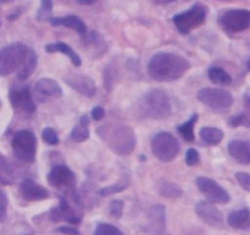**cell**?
<instances>
[{
  "label": "cell",
  "instance_id": "obj_23",
  "mask_svg": "<svg viewBox=\"0 0 250 235\" xmlns=\"http://www.w3.org/2000/svg\"><path fill=\"white\" fill-rule=\"evenodd\" d=\"M36 68H37V55L36 53L31 49V50H29L28 56H27V59L24 60V63L22 64L21 68L17 70V77H19L20 80H26V78H28L29 76L34 72Z\"/></svg>",
  "mask_w": 250,
  "mask_h": 235
},
{
  "label": "cell",
  "instance_id": "obj_9",
  "mask_svg": "<svg viewBox=\"0 0 250 235\" xmlns=\"http://www.w3.org/2000/svg\"><path fill=\"white\" fill-rule=\"evenodd\" d=\"M197 98L203 104L214 110H225L233 104V97L229 92L222 88H202Z\"/></svg>",
  "mask_w": 250,
  "mask_h": 235
},
{
  "label": "cell",
  "instance_id": "obj_27",
  "mask_svg": "<svg viewBox=\"0 0 250 235\" xmlns=\"http://www.w3.org/2000/svg\"><path fill=\"white\" fill-rule=\"evenodd\" d=\"M197 121H198V114H193L188 121H186L185 124L180 125V126L177 127L180 135L187 142L194 141V125Z\"/></svg>",
  "mask_w": 250,
  "mask_h": 235
},
{
  "label": "cell",
  "instance_id": "obj_32",
  "mask_svg": "<svg viewBox=\"0 0 250 235\" xmlns=\"http://www.w3.org/2000/svg\"><path fill=\"white\" fill-rule=\"evenodd\" d=\"M42 137H43L44 142H46L48 144H50V146H56V144H59V136L58 134H56V131L54 129H51V127H45V129L43 130V134H42Z\"/></svg>",
  "mask_w": 250,
  "mask_h": 235
},
{
  "label": "cell",
  "instance_id": "obj_41",
  "mask_svg": "<svg viewBox=\"0 0 250 235\" xmlns=\"http://www.w3.org/2000/svg\"><path fill=\"white\" fill-rule=\"evenodd\" d=\"M154 1L158 2V4H168V2L176 1V0H154Z\"/></svg>",
  "mask_w": 250,
  "mask_h": 235
},
{
  "label": "cell",
  "instance_id": "obj_1",
  "mask_svg": "<svg viewBox=\"0 0 250 235\" xmlns=\"http://www.w3.org/2000/svg\"><path fill=\"white\" fill-rule=\"evenodd\" d=\"M190 68V63L183 56L160 51L151 56L148 64V75L159 82L180 80Z\"/></svg>",
  "mask_w": 250,
  "mask_h": 235
},
{
  "label": "cell",
  "instance_id": "obj_42",
  "mask_svg": "<svg viewBox=\"0 0 250 235\" xmlns=\"http://www.w3.org/2000/svg\"><path fill=\"white\" fill-rule=\"evenodd\" d=\"M12 1V0H0V2H10Z\"/></svg>",
  "mask_w": 250,
  "mask_h": 235
},
{
  "label": "cell",
  "instance_id": "obj_36",
  "mask_svg": "<svg viewBox=\"0 0 250 235\" xmlns=\"http://www.w3.org/2000/svg\"><path fill=\"white\" fill-rule=\"evenodd\" d=\"M186 163L188 165L193 166V165H197L199 163V153H198L197 149L194 148H189L186 153Z\"/></svg>",
  "mask_w": 250,
  "mask_h": 235
},
{
  "label": "cell",
  "instance_id": "obj_37",
  "mask_svg": "<svg viewBox=\"0 0 250 235\" xmlns=\"http://www.w3.org/2000/svg\"><path fill=\"white\" fill-rule=\"evenodd\" d=\"M7 211V197L6 193L4 192L2 188H0V220H2L6 215Z\"/></svg>",
  "mask_w": 250,
  "mask_h": 235
},
{
  "label": "cell",
  "instance_id": "obj_12",
  "mask_svg": "<svg viewBox=\"0 0 250 235\" xmlns=\"http://www.w3.org/2000/svg\"><path fill=\"white\" fill-rule=\"evenodd\" d=\"M34 99L39 103H44L50 98H59L62 95V90L60 85L53 78L44 77L41 78L38 82L34 85L33 88Z\"/></svg>",
  "mask_w": 250,
  "mask_h": 235
},
{
  "label": "cell",
  "instance_id": "obj_35",
  "mask_svg": "<svg viewBox=\"0 0 250 235\" xmlns=\"http://www.w3.org/2000/svg\"><path fill=\"white\" fill-rule=\"evenodd\" d=\"M236 179L244 190L250 191V174L244 173V171H238V173H236Z\"/></svg>",
  "mask_w": 250,
  "mask_h": 235
},
{
  "label": "cell",
  "instance_id": "obj_26",
  "mask_svg": "<svg viewBox=\"0 0 250 235\" xmlns=\"http://www.w3.org/2000/svg\"><path fill=\"white\" fill-rule=\"evenodd\" d=\"M229 124L231 125L232 127L241 126V125L250 127V97L249 95H246V98H244V112L242 113V114L231 118Z\"/></svg>",
  "mask_w": 250,
  "mask_h": 235
},
{
  "label": "cell",
  "instance_id": "obj_4",
  "mask_svg": "<svg viewBox=\"0 0 250 235\" xmlns=\"http://www.w3.org/2000/svg\"><path fill=\"white\" fill-rule=\"evenodd\" d=\"M106 142L110 149L120 156H127L136 147V135L127 125H116L106 135Z\"/></svg>",
  "mask_w": 250,
  "mask_h": 235
},
{
  "label": "cell",
  "instance_id": "obj_22",
  "mask_svg": "<svg viewBox=\"0 0 250 235\" xmlns=\"http://www.w3.org/2000/svg\"><path fill=\"white\" fill-rule=\"evenodd\" d=\"M229 224L231 225L234 229H241V230H249L250 229V211L244 208V210L236 211L232 212L229 215L227 219Z\"/></svg>",
  "mask_w": 250,
  "mask_h": 235
},
{
  "label": "cell",
  "instance_id": "obj_15",
  "mask_svg": "<svg viewBox=\"0 0 250 235\" xmlns=\"http://www.w3.org/2000/svg\"><path fill=\"white\" fill-rule=\"evenodd\" d=\"M10 102L15 109L23 110L24 113H33L36 110V104L32 99L28 87L14 88L10 91Z\"/></svg>",
  "mask_w": 250,
  "mask_h": 235
},
{
  "label": "cell",
  "instance_id": "obj_19",
  "mask_svg": "<svg viewBox=\"0 0 250 235\" xmlns=\"http://www.w3.org/2000/svg\"><path fill=\"white\" fill-rule=\"evenodd\" d=\"M229 152L238 163L250 164V141L233 140L229 143Z\"/></svg>",
  "mask_w": 250,
  "mask_h": 235
},
{
  "label": "cell",
  "instance_id": "obj_34",
  "mask_svg": "<svg viewBox=\"0 0 250 235\" xmlns=\"http://www.w3.org/2000/svg\"><path fill=\"white\" fill-rule=\"evenodd\" d=\"M122 212H124V202L120 200L112 201L110 205V214L115 218H121Z\"/></svg>",
  "mask_w": 250,
  "mask_h": 235
},
{
  "label": "cell",
  "instance_id": "obj_2",
  "mask_svg": "<svg viewBox=\"0 0 250 235\" xmlns=\"http://www.w3.org/2000/svg\"><path fill=\"white\" fill-rule=\"evenodd\" d=\"M134 113L143 119H166L171 115V102L163 90H150L137 102Z\"/></svg>",
  "mask_w": 250,
  "mask_h": 235
},
{
  "label": "cell",
  "instance_id": "obj_8",
  "mask_svg": "<svg viewBox=\"0 0 250 235\" xmlns=\"http://www.w3.org/2000/svg\"><path fill=\"white\" fill-rule=\"evenodd\" d=\"M219 24L229 33H239L250 28V11L246 9H231L222 12Z\"/></svg>",
  "mask_w": 250,
  "mask_h": 235
},
{
  "label": "cell",
  "instance_id": "obj_44",
  "mask_svg": "<svg viewBox=\"0 0 250 235\" xmlns=\"http://www.w3.org/2000/svg\"><path fill=\"white\" fill-rule=\"evenodd\" d=\"M26 235H31V234H26Z\"/></svg>",
  "mask_w": 250,
  "mask_h": 235
},
{
  "label": "cell",
  "instance_id": "obj_28",
  "mask_svg": "<svg viewBox=\"0 0 250 235\" xmlns=\"http://www.w3.org/2000/svg\"><path fill=\"white\" fill-rule=\"evenodd\" d=\"M159 192L165 197H180L182 195V190L177 185L168 181H163V184L159 186Z\"/></svg>",
  "mask_w": 250,
  "mask_h": 235
},
{
  "label": "cell",
  "instance_id": "obj_29",
  "mask_svg": "<svg viewBox=\"0 0 250 235\" xmlns=\"http://www.w3.org/2000/svg\"><path fill=\"white\" fill-rule=\"evenodd\" d=\"M71 137L75 142H84L89 139V130L87 126H83V125H77L72 129L71 131Z\"/></svg>",
  "mask_w": 250,
  "mask_h": 235
},
{
  "label": "cell",
  "instance_id": "obj_46",
  "mask_svg": "<svg viewBox=\"0 0 250 235\" xmlns=\"http://www.w3.org/2000/svg\"></svg>",
  "mask_w": 250,
  "mask_h": 235
},
{
  "label": "cell",
  "instance_id": "obj_18",
  "mask_svg": "<svg viewBox=\"0 0 250 235\" xmlns=\"http://www.w3.org/2000/svg\"><path fill=\"white\" fill-rule=\"evenodd\" d=\"M149 232L153 235H163L165 232L166 210L163 205H155L149 211Z\"/></svg>",
  "mask_w": 250,
  "mask_h": 235
},
{
  "label": "cell",
  "instance_id": "obj_30",
  "mask_svg": "<svg viewBox=\"0 0 250 235\" xmlns=\"http://www.w3.org/2000/svg\"><path fill=\"white\" fill-rule=\"evenodd\" d=\"M53 12V1L51 0H42L41 9H39L38 14H37V19L39 21H45V20H50V15Z\"/></svg>",
  "mask_w": 250,
  "mask_h": 235
},
{
  "label": "cell",
  "instance_id": "obj_16",
  "mask_svg": "<svg viewBox=\"0 0 250 235\" xmlns=\"http://www.w3.org/2000/svg\"><path fill=\"white\" fill-rule=\"evenodd\" d=\"M20 192L27 201H43L49 198V192L43 186L34 183L32 179H24L20 185Z\"/></svg>",
  "mask_w": 250,
  "mask_h": 235
},
{
  "label": "cell",
  "instance_id": "obj_11",
  "mask_svg": "<svg viewBox=\"0 0 250 235\" xmlns=\"http://www.w3.org/2000/svg\"><path fill=\"white\" fill-rule=\"evenodd\" d=\"M48 181L56 188H70L75 185L76 175L65 164H56L49 171Z\"/></svg>",
  "mask_w": 250,
  "mask_h": 235
},
{
  "label": "cell",
  "instance_id": "obj_33",
  "mask_svg": "<svg viewBox=\"0 0 250 235\" xmlns=\"http://www.w3.org/2000/svg\"><path fill=\"white\" fill-rule=\"evenodd\" d=\"M127 183H120V184H115V185H110V186H105L103 188L102 190L99 191V193L102 196H107V195H112V193L116 192H121L124 191L125 188H127Z\"/></svg>",
  "mask_w": 250,
  "mask_h": 235
},
{
  "label": "cell",
  "instance_id": "obj_20",
  "mask_svg": "<svg viewBox=\"0 0 250 235\" xmlns=\"http://www.w3.org/2000/svg\"><path fill=\"white\" fill-rule=\"evenodd\" d=\"M51 26L58 27V26H65L68 28L73 29L77 33L80 34H85L87 33V26H85L84 22L77 16H65V17H51L49 20Z\"/></svg>",
  "mask_w": 250,
  "mask_h": 235
},
{
  "label": "cell",
  "instance_id": "obj_45",
  "mask_svg": "<svg viewBox=\"0 0 250 235\" xmlns=\"http://www.w3.org/2000/svg\"><path fill=\"white\" fill-rule=\"evenodd\" d=\"M63 1H66V0H63Z\"/></svg>",
  "mask_w": 250,
  "mask_h": 235
},
{
  "label": "cell",
  "instance_id": "obj_3",
  "mask_svg": "<svg viewBox=\"0 0 250 235\" xmlns=\"http://www.w3.org/2000/svg\"><path fill=\"white\" fill-rule=\"evenodd\" d=\"M31 49L22 43H12L0 50V75L7 76L19 70Z\"/></svg>",
  "mask_w": 250,
  "mask_h": 235
},
{
  "label": "cell",
  "instance_id": "obj_24",
  "mask_svg": "<svg viewBox=\"0 0 250 235\" xmlns=\"http://www.w3.org/2000/svg\"><path fill=\"white\" fill-rule=\"evenodd\" d=\"M200 137H202L203 141L207 142L208 144H211V146H215V144H219L220 142L224 139V131L217 127H203L199 132Z\"/></svg>",
  "mask_w": 250,
  "mask_h": 235
},
{
  "label": "cell",
  "instance_id": "obj_13",
  "mask_svg": "<svg viewBox=\"0 0 250 235\" xmlns=\"http://www.w3.org/2000/svg\"><path fill=\"white\" fill-rule=\"evenodd\" d=\"M195 213L198 217L211 227L220 228L224 225V218L221 212L209 201H199L195 206Z\"/></svg>",
  "mask_w": 250,
  "mask_h": 235
},
{
  "label": "cell",
  "instance_id": "obj_38",
  "mask_svg": "<svg viewBox=\"0 0 250 235\" xmlns=\"http://www.w3.org/2000/svg\"><path fill=\"white\" fill-rule=\"evenodd\" d=\"M105 117V110L104 108L98 105V107H94L92 110V118L95 120V121H99L103 118Z\"/></svg>",
  "mask_w": 250,
  "mask_h": 235
},
{
  "label": "cell",
  "instance_id": "obj_10",
  "mask_svg": "<svg viewBox=\"0 0 250 235\" xmlns=\"http://www.w3.org/2000/svg\"><path fill=\"white\" fill-rule=\"evenodd\" d=\"M197 186L202 193L207 196V198L215 203H227L229 202V195L222 186L215 180L205 176H200L197 179Z\"/></svg>",
  "mask_w": 250,
  "mask_h": 235
},
{
  "label": "cell",
  "instance_id": "obj_21",
  "mask_svg": "<svg viewBox=\"0 0 250 235\" xmlns=\"http://www.w3.org/2000/svg\"><path fill=\"white\" fill-rule=\"evenodd\" d=\"M45 51L48 53H61V54H65L70 58V60L72 61L73 65L76 68L81 66L82 64V60H81L80 55L71 48L68 44L62 43V42H58V43H51V44H46L45 46Z\"/></svg>",
  "mask_w": 250,
  "mask_h": 235
},
{
  "label": "cell",
  "instance_id": "obj_25",
  "mask_svg": "<svg viewBox=\"0 0 250 235\" xmlns=\"http://www.w3.org/2000/svg\"><path fill=\"white\" fill-rule=\"evenodd\" d=\"M208 76H209L210 81L215 85L229 86L232 82V77L229 76V73H227L224 69L217 68V66L210 68L209 71H208Z\"/></svg>",
  "mask_w": 250,
  "mask_h": 235
},
{
  "label": "cell",
  "instance_id": "obj_43",
  "mask_svg": "<svg viewBox=\"0 0 250 235\" xmlns=\"http://www.w3.org/2000/svg\"><path fill=\"white\" fill-rule=\"evenodd\" d=\"M248 68H249V70H250V60H249V64H248Z\"/></svg>",
  "mask_w": 250,
  "mask_h": 235
},
{
  "label": "cell",
  "instance_id": "obj_14",
  "mask_svg": "<svg viewBox=\"0 0 250 235\" xmlns=\"http://www.w3.org/2000/svg\"><path fill=\"white\" fill-rule=\"evenodd\" d=\"M65 82L73 88L75 91L80 92L82 95L92 98L95 94V83L89 76L83 73H70L65 76Z\"/></svg>",
  "mask_w": 250,
  "mask_h": 235
},
{
  "label": "cell",
  "instance_id": "obj_6",
  "mask_svg": "<svg viewBox=\"0 0 250 235\" xmlns=\"http://www.w3.org/2000/svg\"><path fill=\"white\" fill-rule=\"evenodd\" d=\"M15 156L26 163H33L37 154V139L28 130H21L12 137L11 142Z\"/></svg>",
  "mask_w": 250,
  "mask_h": 235
},
{
  "label": "cell",
  "instance_id": "obj_5",
  "mask_svg": "<svg viewBox=\"0 0 250 235\" xmlns=\"http://www.w3.org/2000/svg\"><path fill=\"white\" fill-rule=\"evenodd\" d=\"M180 142L172 134L161 131L151 140V152L161 162L173 161L180 153Z\"/></svg>",
  "mask_w": 250,
  "mask_h": 235
},
{
  "label": "cell",
  "instance_id": "obj_7",
  "mask_svg": "<svg viewBox=\"0 0 250 235\" xmlns=\"http://www.w3.org/2000/svg\"><path fill=\"white\" fill-rule=\"evenodd\" d=\"M205 19H207V7L197 4L187 11L173 16L172 20L178 31L183 34H187L202 26L205 22Z\"/></svg>",
  "mask_w": 250,
  "mask_h": 235
},
{
  "label": "cell",
  "instance_id": "obj_39",
  "mask_svg": "<svg viewBox=\"0 0 250 235\" xmlns=\"http://www.w3.org/2000/svg\"><path fill=\"white\" fill-rule=\"evenodd\" d=\"M97 1L98 0H77L78 4H81V5H93V4H95Z\"/></svg>",
  "mask_w": 250,
  "mask_h": 235
},
{
  "label": "cell",
  "instance_id": "obj_17",
  "mask_svg": "<svg viewBox=\"0 0 250 235\" xmlns=\"http://www.w3.org/2000/svg\"><path fill=\"white\" fill-rule=\"evenodd\" d=\"M50 217L55 222L66 220V222L71 223V224H78L81 222L80 215L71 207L70 203H68V201L65 197H60V205H59V207L51 210Z\"/></svg>",
  "mask_w": 250,
  "mask_h": 235
},
{
  "label": "cell",
  "instance_id": "obj_40",
  "mask_svg": "<svg viewBox=\"0 0 250 235\" xmlns=\"http://www.w3.org/2000/svg\"><path fill=\"white\" fill-rule=\"evenodd\" d=\"M80 124L83 125V126H88V124H89V119H88L87 115H83V117L81 118Z\"/></svg>",
  "mask_w": 250,
  "mask_h": 235
},
{
  "label": "cell",
  "instance_id": "obj_31",
  "mask_svg": "<svg viewBox=\"0 0 250 235\" xmlns=\"http://www.w3.org/2000/svg\"><path fill=\"white\" fill-rule=\"evenodd\" d=\"M94 235H124L120 229H117L115 225L106 224V223H103L99 224L95 229Z\"/></svg>",
  "mask_w": 250,
  "mask_h": 235
}]
</instances>
